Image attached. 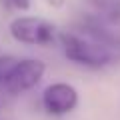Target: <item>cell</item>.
Segmentation results:
<instances>
[{"instance_id": "cell-7", "label": "cell", "mask_w": 120, "mask_h": 120, "mask_svg": "<svg viewBox=\"0 0 120 120\" xmlns=\"http://www.w3.org/2000/svg\"><path fill=\"white\" fill-rule=\"evenodd\" d=\"M2 2H6L8 6H12L16 10H28L30 8V0H2Z\"/></svg>"}, {"instance_id": "cell-3", "label": "cell", "mask_w": 120, "mask_h": 120, "mask_svg": "<svg viewBox=\"0 0 120 120\" xmlns=\"http://www.w3.org/2000/svg\"><path fill=\"white\" fill-rule=\"evenodd\" d=\"M44 76V62L42 60H34V58H24L18 60L16 66L12 68L10 76L6 78V82L2 84V88L6 92H26V90L34 88Z\"/></svg>"}, {"instance_id": "cell-8", "label": "cell", "mask_w": 120, "mask_h": 120, "mask_svg": "<svg viewBox=\"0 0 120 120\" xmlns=\"http://www.w3.org/2000/svg\"><path fill=\"white\" fill-rule=\"evenodd\" d=\"M46 2H48L50 6H54V8H60V6L64 4V0H46Z\"/></svg>"}, {"instance_id": "cell-6", "label": "cell", "mask_w": 120, "mask_h": 120, "mask_svg": "<svg viewBox=\"0 0 120 120\" xmlns=\"http://www.w3.org/2000/svg\"><path fill=\"white\" fill-rule=\"evenodd\" d=\"M18 58H14V56H0V86L6 82V78L10 76V72H12V68L16 66Z\"/></svg>"}, {"instance_id": "cell-1", "label": "cell", "mask_w": 120, "mask_h": 120, "mask_svg": "<svg viewBox=\"0 0 120 120\" xmlns=\"http://www.w3.org/2000/svg\"><path fill=\"white\" fill-rule=\"evenodd\" d=\"M60 42L68 60L88 68H104L120 62V36L102 22L86 20L60 34Z\"/></svg>"}, {"instance_id": "cell-4", "label": "cell", "mask_w": 120, "mask_h": 120, "mask_svg": "<svg viewBox=\"0 0 120 120\" xmlns=\"http://www.w3.org/2000/svg\"><path fill=\"white\" fill-rule=\"evenodd\" d=\"M78 104V92L74 86L66 82H56L44 88L42 92V106L52 116H64L72 112Z\"/></svg>"}, {"instance_id": "cell-2", "label": "cell", "mask_w": 120, "mask_h": 120, "mask_svg": "<svg viewBox=\"0 0 120 120\" xmlns=\"http://www.w3.org/2000/svg\"><path fill=\"white\" fill-rule=\"evenodd\" d=\"M10 34L22 44H48L54 40V26L42 18L22 16L10 22Z\"/></svg>"}, {"instance_id": "cell-5", "label": "cell", "mask_w": 120, "mask_h": 120, "mask_svg": "<svg viewBox=\"0 0 120 120\" xmlns=\"http://www.w3.org/2000/svg\"><path fill=\"white\" fill-rule=\"evenodd\" d=\"M88 2L94 6V10L100 14V18L120 24V0H88Z\"/></svg>"}]
</instances>
